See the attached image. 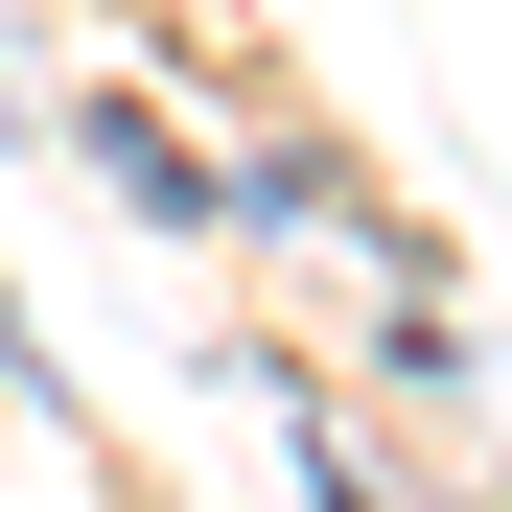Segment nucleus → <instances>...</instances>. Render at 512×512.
I'll return each instance as SVG.
<instances>
[{
  "mask_svg": "<svg viewBox=\"0 0 512 512\" xmlns=\"http://www.w3.org/2000/svg\"><path fill=\"white\" fill-rule=\"evenodd\" d=\"M94 163H117V187H140V210H210V163H187V140H163L140 94H94Z\"/></svg>",
  "mask_w": 512,
  "mask_h": 512,
  "instance_id": "nucleus-1",
  "label": "nucleus"
},
{
  "mask_svg": "<svg viewBox=\"0 0 512 512\" xmlns=\"http://www.w3.org/2000/svg\"><path fill=\"white\" fill-rule=\"evenodd\" d=\"M303 489H326V512H373V466H350V443H303Z\"/></svg>",
  "mask_w": 512,
  "mask_h": 512,
  "instance_id": "nucleus-2",
  "label": "nucleus"
},
{
  "mask_svg": "<svg viewBox=\"0 0 512 512\" xmlns=\"http://www.w3.org/2000/svg\"><path fill=\"white\" fill-rule=\"evenodd\" d=\"M0 350H24V326H0Z\"/></svg>",
  "mask_w": 512,
  "mask_h": 512,
  "instance_id": "nucleus-3",
  "label": "nucleus"
}]
</instances>
